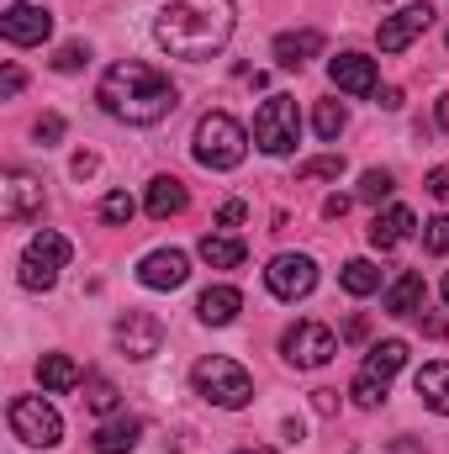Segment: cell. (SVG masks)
I'll return each instance as SVG.
<instances>
[{"mask_svg": "<svg viewBox=\"0 0 449 454\" xmlns=\"http://www.w3.org/2000/svg\"><path fill=\"white\" fill-rule=\"evenodd\" d=\"M191 153H196V164H207V169H238V164H243V153H248V132H243V121H238V116L207 112L201 121H196Z\"/></svg>", "mask_w": 449, "mask_h": 454, "instance_id": "3", "label": "cell"}, {"mask_svg": "<svg viewBox=\"0 0 449 454\" xmlns=\"http://www.w3.org/2000/svg\"><path fill=\"white\" fill-rule=\"evenodd\" d=\"M32 212H43V180L11 169L5 185H0V217H5V223H21V217H32Z\"/></svg>", "mask_w": 449, "mask_h": 454, "instance_id": "14", "label": "cell"}, {"mask_svg": "<svg viewBox=\"0 0 449 454\" xmlns=\"http://www.w3.org/2000/svg\"><path fill=\"white\" fill-rule=\"evenodd\" d=\"M423 296H429L423 275L407 270V275L391 280V291H386V312H391V317H418V312H423Z\"/></svg>", "mask_w": 449, "mask_h": 454, "instance_id": "18", "label": "cell"}, {"mask_svg": "<svg viewBox=\"0 0 449 454\" xmlns=\"http://www.w3.org/2000/svg\"><path fill=\"white\" fill-rule=\"evenodd\" d=\"M413 212L407 207H391V212H375V223H370V243L386 254V248H397V243H407V232H413Z\"/></svg>", "mask_w": 449, "mask_h": 454, "instance_id": "22", "label": "cell"}, {"mask_svg": "<svg viewBox=\"0 0 449 454\" xmlns=\"http://www.w3.org/2000/svg\"><path fill=\"white\" fill-rule=\"evenodd\" d=\"M413 391L423 396V407H434V412H445V418H449V364H445V359L423 364V370L413 375Z\"/></svg>", "mask_w": 449, "mask_h": 454, "instance_id": "21", "label": "cell"}, {"mask_svg": "<svg viewBox=\"0 0 449 454\" xmlns=\"http://www.w3.org/2000/svg\"><path fill=\"white\" fill-rule=\"evenodd\" d=\"M243 217H248V207H243V201H227L223 212H217V223H223V227H238Z\"/></svg>", "mask_w": 449, "mask_h": 454, "instance_id": "38", "label": "cell"}, {"mask_svg": "<svg viewBox=\"0 0 449 454\" xmlns=\"http://www.w3.org/2000/svg\"><path fill=\"white\" fill-rule=\"evenodd\" d=\"M191 380H196V391H201L212 407H227V412H238V407L254 402V380H248V370H243L238 359H227V354H207V359L191 370Z\"/></svg>", "mask_w": 449, "mask_h": 454, "instance_id": "4", "label": "cell"}, {"mask_svg": "<svg viewBox=\"0 0 449 454\" xmlns=\"http://www.w3.org/2000/svg\"><path fill=\"white\" fill-rule=\"evenodd\" d=\"M96 101H101L106 116L127 121V127H154V121H164L180 106V90H175V80L164 69H154L143 59H122L101 74Z\"/></svg>", "mask_w": 449, "mask_h": 454, "instance_id": "2", "label": "cell"}, {"mask_svg": "<svg viewBox=\"0 0 449 454\" xmlns=\"http://www.w3.org/2000/svg\"><path fill=\"white\" fill-rule=\"evenodd\" d=\"M159 343H164V323L154 312H122L116 317V348L127 359H154Z\"/></svg>", "mask_w": 449, "mask_h": 454, "instance_id": "11", "label": "cell"}, {"mask_svg": "<svg viewBox=\"0 0 449 454\" xmlns=\"http://www.w3.org/2000/svg\"><path fill=\"white\" fill-rule=\"evenodd\" d=\"M375 106H386V112H397V106H402V90H397V85H386V90H375Z\"/></svg>", "mask_w": 449, "mask_h": 454, "instance_id": "39", "label": "cell"}, {"mask_svg": "<svg viewBox=\"0 0 449 454\" xmlns=\"http://www.w3.org/2000/svg\"><path fill=\"white\" fill-rule=\"evenodd\" d=\"M429 196H434V201H449V164L429 169Z\"/></svg>", "mask_w": 449, "mask_h": 454, "instance_id": "36", "label": "cell"}, {"mask_svg": "<svg viewBox=\"0 0 449 454\" xmlns=\"http://www.w3.org/2000/svg\"><path fill=\"white\" fill-rule=\"evenodd\" d=\"M37 380H43V391L64 396V391L80 386V364H75L69 354H43V359H37Z\"/></svg>", "mask_w": 449, "mask_h": 454, "instance_id": "23", "label": "cell"}, {"mask_svg": "<svg viewBox=\"0 0 449 454\" xmlns=\"http://www.w3.org/2000/svg\"><path fill=\"white\" fill-rule=\"evenodd\" d=\"M238 312H243L238 286H207V291H201V301H196V317H201L207 328H227Z\"/></svg>", "mask_w": 449, "mask_h": 454, "instance_id": "16", "label": "cell"}, {"mask_svg": "<svg viewBox=\"0 0 449 454\" xmlns=\"http://www.w3.org/2000/svg\"><path fill=\"white\" fill-rule=\"evenodd\" d=\"M343 121H349V112H343L338 101H318V112H312V127H318V137H323V143H334L338 132H343Z\"/></svg>", "mask_w": 449, "mask_h": 454, "instance_id": "29", "label": "cell"}, {"mask_svg": "<svg viewBox=\"0 0 449 454\" xmlns=\"http://www.w3.org/2000/svg\"><path fill=\"white\" fill-rule=\"evenodd\" d=\"M343 212H349V196H328V201H323V217H343Z\"/></svg>", "mask_w": 449, "mask_h": 454, "instance_id": "41", "label": "cell"}, {"mask_svg": "<svg viewBox=\"0 0 449 454\" xmlns=\"http://www.w3.org/2000/svg\"><path fill=\"white\" fill-rule=\"evenodd\" d=\"M69 238L64 232H37L32 243H27V254H21V286L27 291H53V280H59V270L69 264Z\"/></svg>", "mask_w": 449, "mask_h": 454, "instance_id": "6", "label": "cell"}, {"mask_svg": "<svg viewBox=\"0 0 449 454\" xmlns=\"http://www.w3.org/2000/svg\"><path fill=\"white\" fill-rule=\"evenodd\" d=\"M243 238H232V232H207L201 238V259L212 264V270H238L243 264Z\"/></svg>", "mask_w": 449, "mask_h": 454, "instance_id": "24", "label": "cell"}, {"mask_svg": "<svg viewBox=\"0 0 449 454\" xmlns=\"http://www.w3.org/2000/svg\"><path fill=\"white\" fill-rule=\"evenodd\" d=\"M386 454H423V450H418V444H407V439H397V444H391Z\"/></svg>", "mask_w": 449, "mask_h": 454, "instance_id": "44", "label": "cell"}, {"mask_svg": "<svg viewBox=\"0 0 449 454\" xmlns=\"http://www.w3.org/2000/svg\"><path fill=\"white\" fill-rule=\"evenodd\" d=\"M418 317H423V312H418ZM423 333H429V339H445V323H439V317H423Z\"/></svg>", "mask_w": 449, "mask_h": 454, "instance_id": "42", "label": "cell"}, {"mask_svg": "<svg viewBox=\"0 0 449 454\" xmlns=\"http://www.w3.org/2000/svg\"><path fill=\"white\" fill-rule=\"evenodd\" d=\"M402 364H407V343H402V339L375 343V348H370V359H365V370H370V375H381V380H391Z\"/></svg>", "mask_w": 449, "mask_h": 454, "instance_id": "26", "label": "cell"}, {"mask_svg": "<svg viewBox=\"0 0 449 454\" xmlns=\"http://www.w3.org/2000/svg\"><path fill=\"white\" fill-rule=\"evenodd\" d=\"M232 0H164L159 16H154V37L169 59H185V64H201V59H217L232 37Z\"/></svg>", "mask_w": 449, "mask_h": 454, "instance_id": "1", "label": "cell"}, {"mask_svg": "<svg viewBox=\"0 0 449 454\" xmlns=\"http://www.w3.org/2000/svg\"><path fill=\"white\" fill-rule=\"evenodd\" d=\"M85 59H91V48H85V43H64V48H59V59H53V69H64V74H75V69H80Z\"/></svg>", "mask_w": 449, "mask_h": 454, "instance_id": "33", "label": "cell"}, {"mask_svg": "<svg viewBox=\"0 0 449 454\" xmlns=\"http://www.w3.org/2000/svg\"><path fill=\"white\" fill-rule=\"evenodd\" d=\"M391 191H397L391 169H365V175H359V201H370V207H375V201H386Z\"/></svg>", "mask_w": 449, "mask_h": 454, "instance_id": "30", "label": "cell"}, {"mask_svg": "<svg viewBox=\"0 0 449 454\" xmlns=\"http://www.w3.org/2000/svg\"><path fill=\"white\" fill-rule=\"evenodd\" d=\"M0 32H5V43L32 48V43H48L53 16H48L43 5H5V11H0Z\"/></svg>", "mask_w": 449, "mask_h": 454, "instance_id": "13", "label": "cell"}, {"mask_svg": "<svg viewBox=\"0 0 449 454\" xmlns=\"http://www.w3.org/2000/svg\"><path fill=\"white\" fill-rule=\"evenodd\" d=\"M318 53H323V32H312V27L275 37V64H280V69H302V64L318 59Z\"/></svg>", "mask_w": 449, "mask_h": 454, "instance_id": "17", "label": "cell"}, {"mask_svg": "<svg viewBox=\"0 0 449 454\" xmlns=\"http://www.w3.org/2000/svg\"><path fill=\"white\" fill-rule=\"evenodd\" d=\"M264 286H270L280 301H302V296H312V286H318V264H312L307 254H275L270 270H264Z\"/></svg>", "mask_w": 449, "mask_h": 454, "instance_id": "9", "label": "cell"}, {"mask_svg": "<svg viewBox=\"0 0 449 454\" xmlns=\"http://www.w3.org/2000/svg\"><path fill=\"white\" fill-rule=\"evenodd\" d=\"M132 212H138V207H132V196H127V191H112V196L101 201V223H112V227L132 223Z\"/></svg>", "mask_w": 449, "mask_h": 454, "instance_id": "32", "label": "cell"}, {"mask_svg": "<svg viewBox=\"0 0 449 454\" xmlns=\"http://www.w3.org/2000/svg\"><path fill=\"white\" fill-rule=\"evenodd\" d=\"M238 454H280V450H238Z\"/></svg>", "mask_w": 449, "mask_h": 454, "instance_id": "46", "label": "cell"}, {"mask_svg": "<svg viewBox=\"0 0 449 454\" xmlns=\"http://www.w3.org/2000/svg\"><path fill=\"white\" fill-rule=\"evenodd\" d=\"M434 27V5L429 0H418V5H402L397 16H386L381 27H375V43H381V53H402L413 37H423Z\"/></svg>", "mask_w": 449, "mask_h": 454, "instance_id": "10", "label": "cell"}, {"mask_svg": "<svg viewBox=\"0 0 449 454\" xmlns=\"http://www.w3.org/2000/svg\"><path fill=\"white\" fill-rule=\"evenodd\" d=\"M302 180H338L343 175V153H323V159H307L302 169H296Z\"/></svg>", "mask_w": 449, "mask_h": 454, "instance_id": "31", "label": "cell"}, {"mask_svg": "<svg viewBox=\"0 0 449 454\" xmlns=\"http://www.w3.org/2000/svg\"><path fill=\"white\" fill-rule=\"evenodd\" d=\"M328 80H334L343 96H375V59L365 53H338L328 64Z\"/></svg>", "mask_w": 449, "mask_h": 454, "instance_id": "15", "label": "cell"}, {"mask_svg": "<svg viewBox=\"0 0 449 454\" xmlns=\"http://www.w3.org/2000/svg\"><path fill=\"white\" fill-rule=\"evenodd\" d=\"M423 248H429V254H449V217H434V223H429Z\"/></svg>", "mask_w": 449, "mask_h": 454, "instance_id": "34", "label": "cell"}, {"mask_svg": "<svg viewBox=\"0 0 449 454\" xmlns=\"http://www.w3.org/2000/svg\"><path fill=\"white\" fill-rule=\"evenodd\" d=\"M365 333H370V323H365V317H349V323H343V339H349V343H359Z\"/></svg>", "mask_w": 449, "mask_h": 454, "instance_id": "40", "label": "cell"}, {"mask_svg": "<svg viewBox=\"0 0 449 454\" xmlns=\"http://www.w3.org/2000/svg\"><path fill=\"white\" fill-rule=\"evenodd\" d=\"M302 137V112L291 96H270L259 112H254V143L270 153V159H286Z\"/></svg>", "mask_w": 449, "mask_h": 454, "instance_id": "5", "label": "cell"}, {"mask_svg": "<svg viewBox=\"0 0 449 454\" xmlns=\"http://www.w3.org/2000/svg\"><path fill=\"white\" fill-rule=\"evenodd\" d=\"M138 439H143V423L138 418H112V423H101L91 434L96 454H127V450H138Z\"/></svg>", "mask_w": 449, "mask_h": 454, "instance_id": "20", "label": "cell"}, {"mask_svg": "<svg viewBox=\"0 0 449 454\" xmlns=\"http://www.w3.org/2000/svg\"><path fill=\"white\" fill-rule=\"evenodd\" d=\"M116 396H122V391H116L106 375H91V380H85V407H91L96 418H112V412H116Z\"/></svg>", "mask_w": 449, "mask_h": 454, "instance_id": "27", "label": "cell"}, {"mask_svg": "<svg viewBox=\"0 0 449 454\" xmlns=\"http://www.w3.org/2000/svg\"><path fill=\"white\" fill-rule=\"evenodd\" d=\"M334 396H338V391H312V402H318V412H334Z\"/></svg>", "mask_w": 449, "mask_h": 454, "instance_id": "43", "label": "cell"}, {"mask_svg": "<svg viewBox=\"0 0 449 454\" xmlns=\"http://www.w3.org/2000/svg\"><path fill=\"white\" fill-rule=\"evenodd\" d=\"M386 386H391V380H381V375L359 370V375H354V386H349V396H354L359 407H381V402H386Z\"/></svg>", "mask_w": 449, "mask_h": 454, "instance_id": "28", "label": "cell"}, {"mask_svg": "<svg viewBox=\"0 0 449 454\" xmlns=\"http://www.w3.org/2000/svg\"><path fill=\"white\" fill-rule=\"evenodd\" d=\"M439 127L449 132V96H439Z\"/></svg>", "mask_w": 449, "mask_h": 454, "instance_id": "45", "label": "cell"}, {"mask_svg": "<svg viewBox=\"0 0 449 454\" xmlns=\"http://www.w3.org/2000/svg\"><path fill=\"white\" fill-rule=\"evenodd\" d=\"M11 434L32 450H53L64 439V418L43 402V396H16L11 402Z\"/></svg>", "mask_w": 449, "mask_h": 454, "instance_id": "7", "label": "cell"}, {"mask_svg": "<svg viewBox=\"0 0 449 454\" xmlns=\"http://www.w3.org/2000/svg\"><path fill=\"white\" fill-rule=\"evenodd\" d=\"M138 280H143L148 291H180V286L191 280V259H185L180 248H154V254H143Z\"/></svg>", "mask_w": 449, "mask_h": 454, "instance_id": "12", "label": "cell"}, {"mask_svg": "<svg viewBox=\"0 0 449 454\" xmlns=\"http://www.w3.org/2000/svg\"><path fill=\"white\" fill-rule=\"evenodd\" d=\"M185 180H175V175H159L154 185H148V217L154 223H164V217H180L185 212Z\"/></svg>", "mask_w": 449, "mask_h": 454, "instance_id": "19", "label": "cell"}, {"mask_svg": "<svg viewBox=\"0 0 449 454\" xmlns=\"http://www.w3.org/2000/svg\"><path fill=\"white\" fill-rule=\"evenodd\" d=\"M338 286H343L349 296H370V291H381V270H375L370 259H349V264L338 270Z\"/></svg>", "mask_w": 449, "mask_h": 454, "instance_id": "25", "label": "cell"}, {"mask_svg": "<svg viewBox=\"0 0 449 454\" xmlns=\"http://www.w3.org/2000/svg\"><path fill=\"white\" fill-rule=\"evenodd\" d=\"M59 137H64V116H59V112L37 116V143L48 148V143H59Z\"/></svg>", "mask_w": 449, "mask_h": 454, "instance_id": "35", "label": "cell"}, {"mask_svg": "<svg viewBox=\"0 0 449 454\" xmlns=\"http://www.w3.org/2000/svg\"><path fill=\"white\" fill-rule=\"evenodd\" d=\"M21 85H27V74H21V69H16V64H5V74H0V96H5V101H11V96H16V90H21Z\"/></svg>", "mask_w": 449, "mask_h": 454, "instance_id": "37", "label": "cell"}, {"mask_svg": "<svg viewBox=\"0 0 449 454\" xmlns=\"http://www.w3.org/2000/svg\"><path fill=\"white\" fill-rule=\"evenodd\" d=\"M280 354H286V364H296V370H318V364H328L338 354V339L323 323H296V328H286Z\"/></svg>", "mask_w": 449, "mask_h": 454, "instance_id": "8", "label": "cell"}, {"mask_svg": "<svg viewBox=\"0 0 449 454\" xmlns=\"http://www.w3.org/2000/svg\"><path fill=\"white\" fill-rule=\"evenodd\" d=\"M445 307H449V275H445Z\"/></svg>", "mask_w": 449, "mask_h": 454, "instance_id": "47", "label": "cell"}]
</instances>
